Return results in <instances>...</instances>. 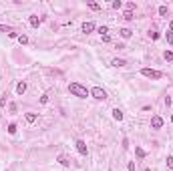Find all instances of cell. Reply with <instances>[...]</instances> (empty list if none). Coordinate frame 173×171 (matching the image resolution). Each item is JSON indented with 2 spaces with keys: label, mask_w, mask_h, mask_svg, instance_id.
Listing matches in <instances>:
<instances>
[{
  "label": "cell",
  "mask_w": 173,
  "mask_h": 171,
  "mask_svg": "<svg viewBox=\"0 0 173 171\" xmlns=\"http://www.w3.org/2000/svg\"><path fill=\"white\" fill-rule=\"evenodd\" d=\"M68 91H71V95L79 97V99H86V97L91 95V91H86V87H83L80 83H71V85H68Z\"/></svg>",
  "instance_id": "1"
},
{
  "label": "cell",
  "mask_w": 173,
  "mask_h": 171,
  "mask_svg": "<svg viewBox=\"0 0 173 171\" xmlns=\"http://www.w3.org/2000/svg\"><path fill=\"white\" fill-rule=\"evenodd\" d=\"M141 75L147 79H163V72L155 71V69H141Z\"/></svg>",
  "instance_id": "2"
},
{
  "label": "cell",
  "mask_w": 173,
  "mask_h": 171,
  "mask_svg": "<svg viewBox=\"0 0 173 171\" xmlns=\"http://www.w3.org/2000/svg\"><path fill=\"white\" fill-rule=\"evenodd\" d=\"M91 97L97 99V101H105L107 99V91L101 89V87H93V89H91Z\"/></svg>",
  "instance_id": "3"
},
{
  "label": "cell",
  "mask_w": 173,
  "mask_h": 171,
  "mask_svg": "<svg viewBox=\"0 0 173 171\" xmlns=\"http://www.w3.org/2000/svg\"><path fill=\"white\" fill-rule=\"evenodd\" d=\"M163 127V119L159 117V115H155L153 119H151V129H161Z\"/></svg>",
  "instance_id": "4"
},
{
  "label": "cell",
  "mask_w": 173,
  "mask_h": 171,
  "mask_svg": "<svg viewBox=\"0 0 173 171\" xmlns=\"http://www.w3.org/2000/svg\"><path fill=\"white\" fill-rule=\"evenodd\" d=\"M56 161H59L60 165H65V167H71V157H68V155H65V153H60L59 157H56Z\"/></svg>",
  "instance_id": "5"
},
{
  "label": "cell",
  "mask_w": 173,
  "mask_h": 171,
  "mask_svg": "<svg viewBox=\"0 0 173 171\" xmlns=\"http://www.w3.org/2000/svg\"><path fill=\"white\" fill-rule=\"evenodd\" d=\"M74 145H77V151H79L80 155H86V143L83 141V139H79V141H77Z\"/></svg>",
  "instance_id": "6"
},
{
  "label": "cell",
  "mask_w": 173,
  "mask_h": 171,
  "mask_svg": "<svg viewBox=\"0 0 173 171\" xmlns=\"http://www.w3.org/2000/svg\"><path fill=\"white\" fill-rule=\"evenodd\" d=\"M26 89H28L26 81H20L18 85H16V93H18V95H24V93H26Z\"/></svg>",
  "instance_id": "7"
},
{
  "label": "cell",
  "mask_w": 173,
  "mask_h": 171,
  "mask_svg": "<svg viewBox=\"0 0 173 171\" xmlns=\"http://www.w3.org/2000/svg\"><path fill=\"white\" fill-rule=\"evenodd\" d=\"M93 30H95V24H93V22H85V24H83V32L89 34V32H93Z\"/></svg>",
  "instance_id": "8"
},
{
  "label": "cell",
  "mask_w": 173,
  "mask_h": 171,
  "mask_svg": "<svg viewBox=\"0 0 173 171\" xmlns=\"http://www.w3.org/2000/svg\"><path fill=\"white\" fill-rule=\"evenodd\" d=\"M24 119H26V123H34V121L38 119V115H36V113H26Z\"/></svg>",
  "instance_id": "9"
},
{
  "label": "cell",
  "mask_w": 173,
  "mask_h": 171,
  "mask_svg": "<svg viewBox=\"0 0 173 171\" xmlns=\"http://www.w3.org/2000/svg\"><path fill=\"white\" fill-rule=\"evenodd\" d=\"M113 119L115 121H123V111L121 109H113Z\"/></svg>",
  "instance_id": "10"
},
{
  "label": "cell",
  "mask_w": 173,
  "mask_h": 171,
  "mask_svg": "<svg viewBox=\"0 0 173 171\" xmlns=\"http://www.w3.org/2000/svg\"><path fill=\"white\" fill-rule=\"evenodd\" d=\"M28 22H30V26L36 28V26L40 24V18H38V16H30V18H28Z\"/></svg>",
  "instance_id": "11"
},
{
  "label": "cell",
  "mask_w": 173,
  "mask_h": 171,
  "mask_svg": "<svg viewBox=\"0 0 173 171\" xmlns=\"http://www.w3.org/2000/svg\"><path fill=\"white\" fill-rule=\"evenodd\" d=\"M131 34H133V30H131V28H121V36H123V38H129Z\"/></svg>",
  "instance_id": "12"
},
{
  "label": "cell",
  "mask_w": 173,
  "mask_h": 171,
  "mask_svg": "<svg viewBox=\"0 0 173 171\" xmlns=\"http://www.w3.org/2000/svg\"><path fill=\"white\" fill-rule=\"evenodd\" d=\"M135 155H137V157H139V159H143V157H145V155H147V153L143 151L141 147H135Z\"/></svg>",
  "instance_id": "13"
},
{
  "label": "cell",
  "mask_w": 173,
  "mask_h": 171,
  "mask_svg": "<svg viewBox=\"0 0 173 171\" xmlns=\"http://www.w3.org/2000/svg\"><path fill=\"white\" fill-rule=\"evenodd\" d=\"M127 65V60H123V59H115L113 60V66H125Z\"/></svg>",
  "instance_id": "14"
},
{
  "label": "cell",
  "mask_w": 173,
  "mask_h": 171,
  "mask_svg": "<svg viewBox=\"0 0 173 171\" xmlns=\"http://www.w3.org/2000/svg\"><path fill=\"white\" fill-rule=\"evenodd\" d=\"M163 59L171 63V60H173V53H171V50H165V53H163Z\"/></svg>",
  "instance_id": "15"
},
{
  "label": "cell",
  "mask_w": 173,
  "mask_h": 171,
  "mask_svg": "<svg viewBox=\"0 0 173 171\" xmlns=\"http://www.w3.org/2000/svg\"><path fill=\"white\" fill-rule=\"evenodd\" d=\"M18 42H20V44H26V42H28V36H26V34H20V36H18Z\"/></svg>",
  "instance_id": "16"
},
{
  "label": "cell",
  "mask_w": 173,
  "mask_h": 171,
  "mask_svg": "<svg viewBox=\"0 0 173 171\" xmlns=\"http://www.w3.org/2000/svg\"><path fill=\"white\" fill-rule=\"evenodd\" d=\"M123 18H125V20H133V12H131V10H127V12L123 14Z\"/></svg>",
  "instance_id": "17"
},
{
  "label": "cell",
  "mask_w": 173,
  "mask_h": 171,
  "mask_svg": "<svg viewBox=\"0 0 173 171\" xmlns=\"http://www.w3.org/2000/svg\"><path fill=\"white\" fill-rule=\"evenodd\" d=\"M8 133H10V135H14V133H16V125H14V123H10V125H8Z\"/></svg>",
  "instance_id": "18"
},
{
  "label": "cell",
  "mask_w": 173,
  "mask_h": 171,
  "mask_svg": "<svg viewBox=\"0 0 173 171\" xmlns=\"http://www.w3.org/2000/svg\"><path fill=\"white\" fill-rule=\"evenodd\" d=\"M167 167L173 171V155H169V157H167Z\"/></svg>",
  "instance_id": "19"
},
{
  "label": "cell",
  "mask_w": 173,
  "mask_h": 171,
  "mask_svg": "<svg viewBox=\"0 0 173 171\" xmlns=\"http://www.w3.org/2000/svg\"><path fill=\"white\" fill-rule=\"evenodd\" d=\"M89 8H91V10H99V4H97V2H89Z\"/></svg>",
  "instance_id": "20"
},
{
  "label": "cell",
  "mask_w": 173,
  "mask_h": 171,
  "mask_svg": "<svg viewBox=\"0 0 173 171\" xmlns=\"http://www.w3.org/2000/svg\"><path fill=\"white\" fill-rule=\"evenodd\" d=\"M99 32H101V36H105V34L109 32V26H101V28H99Z\"/></svg>",
  "instance_id": "21"
},
{
  "label": "cell",
  "mask_w": 173,
  "mask_h": 171,
  "mask_svg": "<svg viewBox=\"0 0 173 171\" xmlns=\"http://www.w3.org/2000/svg\"><path fill=\"white\" fill-rule=\"evenodd\" d=\"M165 38H167V42H169V44H173V32H167Z\"/></svg>",
  "instance_id": "22"
},
{
  "label": "cell",
  "mask_w": 173,
  "mask_h": 171,
  "mask_svg": "<svg viewBox=\"0 0 173 171\" xmlns=\"http://www.w3.org/2000/svg\"><path fill=\"white\" fill-rule=\"evenodd\" d=\"M159 14L161 16H167V6H159Z\"/></svg>",
  "instance_id": "23"
},
{
  "label": "cell",
  "mask_w": 173,
  "mask_h": 171,
  "mask_svg": "<svg viewBox=\"0 0 173 171\" xmlns=\"http://www.w3.org/2000/svg\"><path fill=\"white\" fill-rule=\"evenodd\" d=\"M121 6H123V2H121V0H115V2H113V8H121Z\"/></svg>",
  "instance_id": "24"
},
{
  "label": "cell",
  "mask_w": 173,
  "mask_h": 171,
  "mask_svg": "<svg viewBox=\"0 0 173 171\" xmlns=\"http://www.w3.org/2000/svg\"><path fill=\"white\" fill-rule=\"evenodd\" d=\"M0 107H6V95H4V97L0 99Z\"/></svg>",
  "instance_id": "25"
},
{
  "label": "cell",
  "mask_w": 173,
  "mask_h": 171,
  "mask_svg": "<svg viewBox=\"0 0 173 171\" xmlns=\"http://www.w3.org/2000/svg\"><path fill=\"white\" fill-rule=\"evenodd\" d=\"M101 38H103V42H111V36H109V34H105V36H101Z\"/></svg>",
  "instance_id": "26"
},
{
  "label": "cell",
  "mask_w": 173,
  "mask_h": 171,
  "mask_svg": "<svg viewBox=\"0 0 173 171\" xmlns=\"http://www.w3.org/2000/svg\"><path fill=\"white\" fill-rule=\"evenodd\" d=\"M127 169H129V171H135V163H133V161H131V163L127 165Z\"/></svg>",
  "instance_id": "27"
},
{
  "label": "cell",
  "mask_w": 173,
  "mask_h": 171,
  "mask_svg": "<svg viewBox=\"0 0 173 171\" xmlns=\"http://www.w3.org/2000/svg\"><path fill=\"white\" fill-rule=\"evenodd\" d=\"M151 38L157 40V38H159V32H155V30H153V32H151Z\"/></svg>",
  "instance_id": "28"
},
{
  "label": "cell",
  "mask_w": 173,
  "mask_h": 171,
  "mask_svg": "<svg viewBox=\"0 0 173 171\" xmlns=\"http://www.w3.org/2000/svg\"><path fill=\"white\" fill-rule=\"evenodd\" d=\"M169 32H173V20L169 22Z\"/></svg>",
  "instance_id": "29"
},
{
  "label": "cell",
  "mask_w": 173,
  "mask_h": 171,
  "mask_svg": "<svg viewBox=\"0 0 173 171\" xmlns=\"http://www.w3.org/2000/svg\"><path fill=\"white\" fill-rule=\"evenodd\" d=\"M171 123H173V115H171Z\"/></svg>",
  "instance_id": "30"
},
{
  "label": "cell",
  "mask_w": 173,
  "mask_h": 171,
  "mask_svg": "<svg viewBox=\"0 0 173 171\" xmlns=\"http://www.w3.org/2000/svg\"><path fill=\"white\" fill-rule=\"evenodd\" d=\"M145 171H151V169H145Z\"/></svg>",
  "instance_id": "31"
}]
</instances>
